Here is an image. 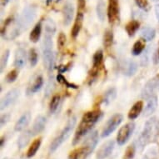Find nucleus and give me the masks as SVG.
Segmentation results:
<instances>
[{
	"instance_id": "f257e3e1",
	"label": "nucleus",
	"mask_w": 159,
	"mask_h": 159,
	"mask_svg": "<svg viewBox=\"0 0 159 159\" xmlns=\"http://www.w3.org/2000/svg\"><path fill=\"white\" fill-rule=\"evenodd\" d=\"M102 116V112L99 109H94L93 111L84 113L82 117L81 122L75 132V135H74L73 142V145H76L81 140L83 137H84L92 130V128H93V126L98 122Z\"/></svg>"
},
{
	"instance_id": "f03ea898",
	"label": "nucleus",
	"mask_w": 159,
	"mask_h": 159,
	"mask_svg": "<svg viewBox=\"0 0 159 159\" xmlns=\"http://www.w3.org/2000/svg\"><path fill=\"white\" fill-rule=\"evenodd\" d=\"M159 133V120L157 117H152L144 125L143 130L138 139V147L140 150L148 144L156 140Z\"/></svg>"
},
{
	"instance_id": "7ed1b4c3",
	"label": "nucleus",
	"mask_w": 159,
	"mask_h": 159,
	"mask_svg": "<svg viewBox=\"0 0 159 159\" xmlns=\"http://www.w3.org/2000/svg\"><path fill=\"white\" fill-rule=\"evenodd\" d=\"M37 8L34 6H28L22 12L21 15L15 23L16 30L18 34L26 30L36 18Z\"/></svg>"
},
{
	"instance_id": "20e7f679",
	"label": "nucleus",
	"mask_w": 159,
	"mask_h": 159,
	"mask_svg": "<svg viewBox=\"0 0 159 159\" xmlns=\"http://www.w3.org/2000/svg\"><path fill=\"white\" fill-rule=\"evenodd\" d=\"M52 34H45L44 39L43 41L42 49H43V58L45 68L48 71L52 69L53 66V60H54V55L52 52Z\"/></svg>"
},
{
	"instance_id": "39448f33",
	"label": "nucleus",
	"mask_w": 159,
	"mask_h": 159,
	"mask_svg": "<svg viewBox=\"0 0 159 159\" xmlns=\"http://www.w3.org/2000/svg\"><path fill=\"white\" fill-rule=\"evenodd\" d=\"M76 124V117H73L71 119H69V121L67 123V125L64 127L62 132L60 133V134L57 136V138H55L54 140L52 141V143L50 145L49 151L50 152H54L56 150H57L59 147L62 145V144L64 143V142L69 138V136L71 135L72 133V131H73V128Z\"/></svg>"
},
{
	"instance_id": "423d86ee",
	"label": "nucleus",
	"mask_w": 159,
	"mask_h": 159,
	"mask_svg": "<svg viewBox=\"0 0 159 159\" xmlns=\"http://www.w3.org/2000/svg\"><path fill=\"white\" fill-rule=\"evenodd\" d=\"M159 92V74L150 79L143 89L142 98H150L151 97L155 96V94Z\"/></svg>"
},
{
	"instance_id": "0eeeda50",
	"label": "nucleus",
	"mask_w": 159,
	"mask_h": 159,
	"mask_svg": "<svg viewBox=\"0 0 159 159\" xmlns=\"http://www.w3.org/2000/svg\"><path fill=\"white\" fill-rule=\"evenodd\" d=\"M134 129H135V123H127L126 125L122 127L120 130L118 131V133L117 135V142L118 145H120V146L124 145L130 138Z\"/></svg>"
},
{
	"instance_id": "6e6552de",
	"label": "nucleus",
	"mask_w": 159,
	"mask_h": 159,
	"mask_svg": "<svg viewBox=\"0 0 159 159\" xmlns=\"http://www.w3.org/2000/svg\"><path fill=\"white\" fill-rule=\"evenodd\" d=\"M123 122V115L119 114H115L114 116H112L109 120L107 121L106 125L104 126V128L102 132V138H107L113 133L115 129L120 125V123Z\"/></svg>"
},
{
	"instance_id": "1a4fd4ad",
	"label": "nucleus",
	"mask_w": 159,
	"mask_h": 159,
	"mask_svg": "<svg viewBox=\"0 0 159 159\" xmlns=\"http://www.w3.org/2000/svg\"><path fill=\"white\" fill-rule=\"evenodd\" d=\"M102 59H103V53L102 50H98L95 52L93 58V68L90 71L89 75L91 76L92 78H95L98 74L101 66L102 63Z\"/></svg>"
},
{
	"instance_id": "9d476101",
	"label": "nucleus",
	"mask_w": 159,
	"mask_h": 159,
	"mask_svg": "<svg viewBox=\"0 0 159 159\" xmlns=\"http://www.w3.org/2000/svg\"><path fill=\"white\" fill-rule=\"evenodd\" d=\"M118 14H119L118 0H108L107 16L110 24H114L117 21Z\"/></svg>"
},
{
	"instance_id": "9b49d317",
	"label": "nucleus",
	"mask_w": 159,
	"mask_h": 159,
	"mask_svg": "<svg viewBox=\"0 0 159 159\" xmlns=\"http://www.w3.org/2000/svg\"><path fill=\"white\" fill-rule=\"evenodd\" d=\"M115 146L114 141H108L107 143H105L104 144H102L101 148H99L97 153V159H105L107 158V157L110 156L111 153L113 151Z\"/></svg>"
},
{
	"instance_id": "f8f14e48",
	"label": "nucleus",
	"mask_w": 159,
	"mask_h": 159,
	"mask_svg": "<svg viewBox=\"0 0 159 159\" xmlns=\"http://www.w3.org/2000/svg\"><path fill=\"white\" fill-rule=\"evenodd\" d=\"M18 95H19V91L18 89H13L8 92L1 100V110L5 109L6 107H8V106H10L12 103L15 102Z\"/></svg>"
},
{
	"instance_id": "ddd939ff",
	"label": "nucleus",
	"mask_w": 159,
	"mask_h": 159,
	"mask_svg": "<svg viewBox=\"0 0 159 159\" xmlns=\"http://www.w3.org/2000/svg\"><path fill=\"white\" fill-rule=\"evenodd\" d=\"M98 142V134L97 131H94L93 133H92L89 136V138L85 140V147L88 150V155L91 153L93 151L95 147L97 146Z\"/></svg>"
},
{
	"instance_id": "4468645a",
	"label": "nucleus",
	"mask_w": 159,
	"mask_h": 159,
	"mask_svg": "<svg viewBox=\"0 0 159 159\" xmlns=\"http://www.w3.org/2000/svg\"><path fill=\"white\" fill-rule=\"evenodd\" d=\"M138 70V64L134 61L128 59L123 63V73L126 76H133Z\"/></svg>"
},
{
	"instance_id": "2eb2a0df",
	"label": "nucleus",
	"mask_w": 159,
	"mask_h": 159,
	"mask_svg": "<svg viewBox=\"0 0 159 159\" xmlns=\"http://www.w3.org/2000/svg\"><path fill=\"white\" fill-rule=\"evenodd\" d=\"M27 54L26 51L24 48H18L16 51L15 59H14V64L17 68H24L26 64Z\"/></svg>"
},
{
	"instance_id": "dca6fc26",
	"label": "nucleus",
	"mask_w": 159,
	"mask_h": 159,
	"mask_svg": "<svg viewBox=\"0 0 159 159\" xmlns=\"http://www.w3.org/2000/svg\"><path fill=\"white\" fill-rule=\"evenodd\" d=\"M30 118H31V115H30L29 112H26V113L22 115L20 118L17 121L15 126H14V130L16 132H20V131L24 130V128L29 125V122H30Z\"/></svg>"
},
{
	"instance_id": "f3484780",
	"label": "nucleus",
	"mask_w": 159,
	"mask_h": 159,
	"mask_svg": "<svg viewBox=\"0 0 159 159\" xmlns=\"http://www.w3.org/2000/svg\"><path fill=\"white\" fill-rule=\"evenodd\" d=\"M83 23H84V13L79 11L78 14H77L75 22H74L73 29H72V32H71L73 38H76L78 36L79 32L81 30L82 26H83Z\"/></svg>"
},
{
	"instance_id": "a211bd4d",
	"label": "nucleus",
	"mask_w": 159,
	"mask_h": 159,
	"mask_svg": "<svg viewBox=\"0 0 159 159\" xmlns=\"http://www.w3.org/2000/svg\"><path fill=\"white\" fill-rule=\"evenodd\" d=\"M89 155L86 147L83 146L70 152L68 155V159H85Z\"/></svg>"
},
{
	"instance_id": "6ab92c4d",
	"label": "nucleus",
	"mask_w": 159,
	"mask_h": 159,
	"mask_svg": "<svg viewBox=\"0 0 159 159\" xmlns=\"http://www.w3.org/2000/svg\"><path fill=\"white\" fill-rule=\"evenodd\" d=\"M46 125V118L43 116H39L37 117L36 120L34 122L33 128H32V133L34 135H37L42 132L45 128Z\"/></svg>"
},
{
	"instance_id": "aec40b11",
	"label": "nucleus",
	"mask_w": 159,
	"mask_h": 159,
	"mask_svg": "<svg viewBox=\"0 0 159 159\" xmlns=\"http://www.w3.org/2000/svg\"><path fill=\"white\" fill-rule=\"evenodd\" d=\"M73 13H74V9L73 4L67 3L63 8V24L65 25H68L71 23L73 19Z\"/></svg>"
},
{
	"instance_id": "412c9836",
	"label": "nucleus",
	"mask_w": 159,
	"mask_h": 159,
	"mask_svg": "<svg viewBox=\"0 0 159 159\" xmlns=\"http://www.w3.org/2000/svg\"><path fill=\"white\" fill-rule=\"evenodd\" d=\"M157 98L156 96L151 97L144 110V116H150L157 109Z\"/></svg>"
},
{
	"instance_id": "4be33fe9",
	"label": "nucleus",
	"mask_w": 159,
	"mask_h": 159,
	"mask_svg": "<svg viewBox=\"0 0 159 159\" xmlns=\"http://www.w3.org/2000/svg\"><path fill=\"white\" fill-rule=\"evenodd\" d=\"M43 84V79L42 76H38L35 80L31 86L29 87L28 89V91H27V93L28 95H31V94H34L35 93L40 90V89L42 88Z\"/></svg>"
},
{
	"instance_id": "5701e85b",
	"label": "nucleus",
	"mask_w": 159,
	"mask_h": 159,
	"mask_svg": "<svg viewBox=\"0 0 159 159\" xmlns=\"http://www.w3.org/2000/svg\"><path fill=\"white\" fill-rule=\"evenodd\" d=\"M143 107V103L142 101H138V102H136L128 112V118L132 119V120L137 118L139 116V114L141 113Z\"/></svg>"
},
{
	"instance_id": "b1692460",
	"label": "nucleus",
	"mask_w": 159,
	"mask_h": 159,
	"mask_svg": "<svg viewBox=\"0 0 159 159\" xmlns=\"http://www.w3.org/2000/svg\"><path fill=\"white\" fill-rule=\"evenodd\" d=\"M42 143V138H39L35 139L33 143H32L31 146L29 147V150L27 152V157L29 158H31L37 153V152L39 149L40 146Z\"/></svg>"
},
{
	"instance_id": "393cba45",
	"label": "nucleus",
	"mask_w": 159,
	"mask_h": 159,
	"mask_svg": "<svg viewBox=\"0 0 159 159\" xmlns=\"http://www.w3.org/2000/svg\"><path fill=\"white\" fill-rule=\"evenodd\" d=\"M41 33H42V24H41V22H39V24H37L35 25L34 29L30 33L29 39H30L32 42L37 43L39 40V39H40Z\"/></svg>"
},
{
	"instance_id": "a878e982",
	"label": "nucleus",
	"mask_w": 159,
	"mask_h": 159,
	"mask_svg": "<svg viewBox=\"0 0 159 159\" xmlns=\"http://www.w3.org/2000/svg\"><path fill=\"white\" fill-rule=\"evenodd\" d=\"M156 35L155 29L150 27H144L141 30V36L146 41H152Z\"/></svg>"
},
{
	"instance_id": "bb28decb",
	"label": "nucleus",
	"mask_w": 159,
	"mask_h": 159,
	"mask_svg": "<svg viewBox=\"0 0 159 159\" xmlns=\"http://www.w3.org/2000/svg\"><path fill=\"white\" fill-rule=\"evenodd\" d=\"M33 135H34V134L32 133V131H27V132L23 133V134L20 136V138H18V147H19L20 148H24L25 146H27V144L29 143V140H30V138H32V136Z\"/></svg>"
},
{
	"instance_id": "cd10ccee",
	"label": "nucleus",
	"mask_w": 159,
	"mask_h": 159,
	"mask_svg": "<svg viewBox=\"0 0 159 159\" xmlns=\"http://www.w3.org/2000/svg\"><path fill=\"white\" fill-rule=\"evenodd\" d=\"M139 25H140L138 21H136V20H133V21H130L129 23H128L125 27V29L128 35L130 37L133 36L137 32V30L139 29Z\"/></svg>"
},
{
	"instance_id": "c85d7f7f",
	"label": "nucleus",
	"mask_w": 159,
	"mask_h": 159,
	"mask_svg": "<svg viewBox=\"0 0 159 159\" xmlns=\"http://www.w3.org/2000/svg\"><path fill=\"white\" fill-rule=\"evenodd\" d=\"M145 48V42H144V40H138L137 42L134 43L133 47V50H132V53H133L134 56H138L143 51Z\"/></svg>"
},
{
	"instance_id": "c756f323",
	"label": "nucleus",
	"mask_w": 159,
	"mask_h": 159,
	"mask_svg": "<svg viewBox=\"0 0 159 159\" xmlns=\"http://www.w3.org/2000/svg\"><path fill=\"white\" fill-rule=\"evenodd\" d=\"M97 14L99 20L101 22L104 21L105 18V3L103 0H98L97 4Z\"/></svg>"
},
{
	"instance_id": "7c9ffc66",
	"label": "nucleus",
	"mask_w": 159,
	"mask_h": 159,
	"mask_svg": "<svg viewBox=\"0 0 159 159\" xmlns=\"http://www.w3.org/2000/svg\"><path fill=\"white\" fill-rule=\"evenodd\" d=\"M116 94H117V92H116V89H108L106 93H105L104 96V103L105 104L108 105L111 102H112L114 98H116Z\"/></svg>"
},
{
	"instance_id": "2f4dec72",
	"label": "nucleus",
	"mask_w": 159,
	"mask_h": 159,
	"mask_svg": "<svg viewBox=\"0 0 159 159\" xmlns=\"http://www.w3.org/2000/svg\"><path fill=\"white\" fill-rule=\"evenodd\" d=\"M60 100L61 98L59 95H54L52 97V100H51V102L49 103V110L52 113L57 111V107H58L59 103H60Z\"/></svg>"
},
{
	"instance_id": "473e14b6",
	"label": "nucleus",
	"mask_w": 159,
	"mask_h": 159,
	"mask_svg": "<svg viewBox=\"0 0 159 159\" xmlns=\"http://www.w3.org/2000/svg\"><path fill=\"white\" fill-rule=\"evenodd\" d=\"M112 40H113V34L111 30H107L104 33V36H103V44L107 48L111 47L112 43Z\"/></svg>"
},
{
	"instance_id": "72a5a7b5",
	"label": "nucleus",
	"mask_w": 159,
	"mask_h": 159,
	"mask_svg": "<svg viewBox=\"0 0 159 159\" xmlns=\"http://www.w3.org/2000/svg\"><path fill=\"white\" fill-rule=\"evenodd\" d=\"M55 30H56V26L54 22L51 18H48L45 22V34H50L53 35Z\"/></svg>"
},
{
	"instance_id": "f704fd0d",
	"label": "nucleus",
	"mask_w": 159,
	"mask_h": 159,
	"mask_svg": "<svg viewBox=\"0 0 159 159\" xmlns=\"http://www.w3.org/2000/svg\"><path fill=\"white\" fill-rule=\"evenodd\" d=\"M151 51L152 48L150 47L148 48L145 52H143V54L141 57V65L146 66L148 64L149 61H150V56H151Z\"/></svg>"
},
{
	"instance_id": "c9c22d12",
	"label": "nucleus",
	"mask_w": 159,
	"mask_h": 159,
	"mask_svg": "<svg viewBox=\"0 0 159 159\" xmlns=\"http://www.w3.org/2000/svg\"><path fill=\"white\" fill-rule=\"evenodd\" d=\"M29 62L31 64L32 67H34L38 63V59H39V56H38V52H37L35 48H32L29 51Z\"/></svg>"
},
{
	"instance_id": "e433bc0d",
	"label": "nucleus",
	"mask_w": 159,
	"mask_h": 159,
	"mask_svg": "<svg viewBox=\"0 0 159 159\" xmlns=\"http://www.w3.org/2000/svg\"><path fill=\"white\" fill-rule=\"evenodd\" d=\"M136 148L134 145H130L127 148L125 151V154L123 156V159H133L135 156Z\"/></svg>"
},
{
	"instance_id": "4c0bfd02",
	"label": "nucleus",
	"mask_w": 159,
	"mask_h": 159,
	"mask_svg": "<svg viewBox=\"0 0 159 159\" xmlns=\"http://www.w3.org/2000/svg\"><path fill=\"white\" fill-rule=\"evenodd\" d=\"M9 50H6L4 53L2 55V57H1V64H0V71H1V73H3V69L5 68L6 65H7V63H8V57H9Z\"/></svg>"
},
{
	"instance_id": "58836bf2",
	"label": "nucleus",
	"mask_w": 159,
	"mask_h": 159,
	"mask_svg": "<svg viewBox=\"0 0 159 159\" xmlns=\"http://www.w3.org/2000/svg\"><path fill=\"white\" fill-rule=\"evenodd\" d=\"M137 5L144 11H148L150 9V4L148 0H135Z\"/></svg>"
},
{
	"instance_id": "ea45409f",
	"label": "nucleus",
	"mask_w": 159,
	"mask_h": 159,
	"mask_svg": "<svg viewBox=\"0 0 159 159\" xmlns=\"http://www.w3.org/2000/svg\"><path fill=\"white\" fill-rule=\"evenodd\" d=\"M57 81L61 83V84H66V86L68 87V88H71V89H78V87L74 85V84H69L67 80H66V78L63 77L62 74H58L57 77Z\"/></svg>"
},
{
	"instance_id": "a19ab883",
	"label": "nucleus",
	"mask_w": 159,
	"mask_h": 159,
	"mask_svg": "<svg viewBox=\"0 0 159 159\" xmlns=\"http://www.w3.org/2000/svg\"><path fill=\"white\" fill-rule=\"evenodd\" d=\"M17 78H18V71L14 69L8 73V75L6 77V81L7 83H13L15 81Z\"/></svg>"
},
{
	"instance_id": "79ce46f5",
	"label": "nucleus",
	"mask_w": 159,
	"mask_h": 159,
	"mask_svg": "<svg viewBox=\"0 0 159 159\" xmlns=\"http://www.w3.org/2000/svg\"><path fill=\"white\" fill-rule=\"evenodd\" d=\"M157 152L154 149H152L148 151L144 156L143 159H157Z\"/></svg>"
},
{
	"instance_id": "37998d69",
	"label": "nucleus",
	"mask_w": 159,
	"mask_h": 159,
	"mask_svg": "<svg viewBox=\"0 0 159 159\" xmlns=\"http://www.w3.org/2000/svg\"><path fill=\"white\" fill-rule=\"evenodd\" d=\"M66 43V36L64 35L63 33H60L59 36H58V39H57V44H58V47L63 48L64 46Z\"/></svg>"
},
{
	"instance_id": "c03bdc74",
	"label": "nucleus",
	"mask_w": 159,
	"mask_h": 159,
	"mask_svg": "<svg viewBox=\"0 0 159 159\" xmlns=\"http://www.w3.org/2000/svg\"><path fill=\"white\" fill-rule=\"evenodd\" d=\"M8 119H9V115L8 114H5L2 116V117H1V127L2 128L5 125L6 123H8Z\"/></svg>"
},
{
	"instance_id": "a18cd8bd",
	"label": "nucleus",
	"mask_w": 159,
	"mask_h": 159,
	"mask_svg": "<svg viewBox=\"0 0 159 159\" xmlns=\"http://www.w3.org/2000/svg\"><path fill=\"white\" fill-rule=\"evenodd\" d=\"M78 9L80 12L84 10L85 8V6H86V3H85V0H78Z\"/></svg>"
},
{
	"instance_id": "49530a36",
	"label": "nucleus",
	"mask_w": 159,
	"mask_h": 159,
	"mask_svg": "<svg viewBox=\"0 0 159 159\" xmlns=\"http://www.w3.org/2000/svg\"><path fill=\"white\" fill-rule=\"evenodd\" d=\"M153 63L154 64H159V48L153 54Z\"/></svg>"
},
{
	"instance_id": "de8ad7c7",
	"label": "nucleus",
	"mask_w": 159,
	"mask_h": 159,
	"mask_svg": "<svg viewBox=\"0 0 159 159\" xmlns=\"http://www.w3.org/2000/svg\"><path fill=\"white\" fill-rule=\"evenodd\" d=\"M155 13H156V16H157V18L159 20V4L155 7Z\"/></svg>"
},
{
	"instance_id": "09e8293b",
	"label": "nucleus",
	"mask_w": 159,
	"mask_h": 159,
	"mask_svg": "<svg viewBox=\"0 0 159 159\" xmlns=\"http://www.w3.org/2000/svg\"><path fill=\"white\" fill-rule=\"evenodd\" d=\"M9 1H10V0H1V5L3 6V7H4V6H6L8 4V3Z\"/></svg>"
},
{
	"instance_id": "8fccbe9b",
	"label": "nucleus",
	"mask_w": 159,
	"mask_h": 159,
	"mask_svg": "<svg viewBox=\"0 0 159 159\" xmlns=\"http://www.w3.org/2000/svg\"><path fill=\"white\" fill-rule=\"evenodd\" d=\"M3 145H4V138H1V148H3Z\"/></svg>"
},
{
	"instance_id": "3c124183",
	"label": "nucleus",
	"mask_w": 159,
	"mask_h": 159,
	"mask_svg": "<svg viewBox=\"0 0 159 159\" xmlns=\"http://www.w3.org/2000/svg\"><path fill=\"white\" fill-rule=\"evenodd\" d=\"M152 1H154V2H159V0H152Z\"/></svg>"
},
{
	"instance_id": "603ef678",
	"label": "nucleus",
	"mask_w": 159,
	"mask_h": 159,
	"mask_svg": "<svg viewBox=\"0 0 159 159\" xmlns=\"http://www.w3.org/2000/svg\"><path fill=\"white\" fill-rule=\"evenodd\" d=\"M6 159H8V158H6Z\"/></svg>"
}]
</instances>
